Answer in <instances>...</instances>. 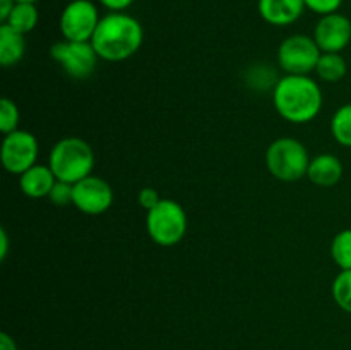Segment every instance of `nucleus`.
Listing matches in <instances>:
<instances>
[{"label": "nucleus", "instance_id": "f257e3e1", "mask_svg": "<svg viewBox=\"0 0 351 350\" xmlns=\"http://www.w3.org/2000/svg\"><path fill=\"white\" fill-rule=\"evenodd\" d=\"M144 40V30L136 17L125 12H110L101 17L91 45L99 58L122 62L139 51Z\"/></svg>", "mask_w": 351, "mask_h": 350}, {"label": "nucleus", "instance_id": "f03ea898", "mask_svg": "<svg viewBox=\"0 0 351 350\" xmlns=\"http://www.w3.org/2000/svg\"><path fill=\"white\" fill-rule=\"evenodd\" d=\"M273 102L276 112L291 124H307L322 108V93L308 75L287 74L274 86Z\"/></svg>", "mask_w": 351, "mask_h": 350}, {"label": "nucleus", "instance_id": "7ed1b4c3", "mask_svg": "<svg viewBox=\"0 0 351 350\" xmlns=\"http://www.w3.org/2000/svg\"><path fill=\"white\" fill-rule=\"evenodd\" d=\"M48 165L57 180L77 184L82 178L93 175L95 153L93 148L81 137H65L51 148Z\"/></svg>", "mask_w": 351, "mask_h": 350}, {"label": "nucleus", "instance_id": "20e7f679", "mask_svg": "<svg viewBox=\"0 0 351 350\" xmlns=\"http://www.w3.org/2000/svg\"><path fill=\"white\" fill-rule=\"evenodd\" d=\"M311 160L304 144L293 137H280L266 151L267 170L274 178L283 182H295L305 177Z\"/></svg>", "mask_w": 351, "mask_h": 350}, {"label": "nucleus", "instance_id": "39448f33", "mask_svg": "<svg viewBox=\"0 0 351 350\" xmlns=\"http://www.w3.org/2000/svg\"><path fill=\"white\" fill-rule=\"evenodd\" d=\"M146 230L158 246H177L187 232L185 209L173 199H161L156 208L147 211Z\"/></svg>", "mask_w": 351, "mask_h": 350}, {"label": "nucleus", "instance_id": "423d86ee", "mask_svg": "<svg viewBox=\"0 0 351 350\" xmlns=\"http://www.w3.org/2000/svg\"><path fill=\"white\" fill-rule=\"evenodd\" d=\"M322 51L314 38L307 34H291L278 48V64L287 74L308 75L315 71Z\"/></svg>", "mask_w": 351, "mask_h": 350}, {"label": "nucleus", "instance_id": "0eeeda50", "mask_svg": "<svg viewBox=\"0 0 351 350\" xmlns=\"http://www.w3.org/2000/svg\"><path fill=\"white\" fill-rule=\"evenodd\" d=\"M50 57L53 58L65 74L74 79H86L95 72L98 54L91 41L62 40L51 45Z\"/></svg>", "mask_w": 351, "mask_h": 350}, {"label": "nucleus", "instance_id": "6e6552de", "mask_svg": "<svg viewBox=\"0 0 351 350\" xmlns=\"http://www.w3.org/2000/svg\"><path fill=\"white\" fill-rule=\"evenodd\" d=\"M99 21L98 7L91 0H72L60 14V33L69 41H91Z\"/></svg>", "mask_w": 351, "mask_h": 350}, {"label": "nucleus", "instance_id": "1a4fd4ad", "mask_svg": "<svg viewBox=\"0 0 351 350\" xmlns=\"http://www.w3.org/2000/svg\"><path fill=\"white\" fill-rule=\"evenodd\" d=\"M2 165L9 174L21 175L36 165L38 158V141L27 130H14L3 136L2 148H0Z\"/></svg>", "mask_w": 351, "mask_h": 350}, {"label": "nucleus", "instance_id": "9d476101", "mask_svg": "<svg viewBox=\"0 0 351 350\" xmlns=\"http://www.w3.org/2000/svg\"><path fill=\"white\" fill-rule=\"evenodd\" d=\"M113 202V191L106 180L96 175L82 178L74 184L72 205L86 215H101Z\"/></svg>", "mask_w": 351, "mask_h": 350}, {"label": "nucleus", "instance_id": "9b49d317", "mask_svg": "<svg viewBox=\"0 0 351 350\" xmlns=\"http://www.w3.org/2000/svg\"><path fill=\"white\" fill-rule=\"evenodd\" d=\"M312 38L322 54H339L351 41V21L339 12L322 16Z\"/></svg>", "mask_w": 351, "mask_h": 350}, {"label": "nucleus", "instance_id": "f8f14e48", "mask_svg": "<svg viewBox=\"0 0 351 350\" xmlns=\"http://www.w3.org/2000/svg\"><path fill=\"white\" fill-rule=\"evenodd\" d=\"M261 17L273 26H288L302 17L305 10L304 0H259Z\"/></svg>", "mask_w": 351, "mask_h": 350}, {"label": "nucleus", "instance_id": "ddd939ff", "mask_svg": "<svg viewBox=\"0 0 351 350\" xmlns=\"http://www.w3.org/2000/svg\"><path fill=\"white\" fill-rule=\"evenodd\" d=\"M57 177L51 172L50 165H33L24 174L19 175V187L24 196L33 199L48 198L53 189Z\"/></svg>", "mask_w": 351, "mask_h": 350}, {"label": "nucleus", "instance_id": "4468645a", "mask_svg": "<svg viewBox=\"0 0 351 350\" xmlns=\"http://www.w3.org/2000/svg\"><path fill=\"white\" fill-rule=\"evenodd\" d=\"M307 177L312 184L319 185V187H332L343 177L341 160L329 153L319 154L311 160Z\"/></svg>", "mask_w": 351, "mask_h": 350}, {"label": "nucleus", "instance_id": "2eb2a0df", "mask_svg": "<svg viewBox=\"0 0 351 350\" xmlns=\"http://www.w3.org/2000/svg\"><path fill=\"white\" fill-rule=\"evenodd\" d=\"M26 51V40L24 34L12 30L7 24L0 26V64L3 67H12L19 64Z\"/></svg>", "mask_w": 351, "mask_h": 350}, {"label": "nucleus", "instance_id": "dca6fc26", "mask_svg": "<svg viewBox=\"0 0 351 350\" xmlns=\"http://www.w3.org/2000/svg\"><path fill=\"white\" fill-rule=\"evenodd\" d=\"M38 19H40V12L36 9V3H16L5 23L2 24H7L12 30L26 34L36 27Z\"/></svg>", "mask_w": 351, "mask_h": 350}, {"label": "nucleus", "instance_id": "f3484780", "mask_svg": "<svg viewBox=\"0 0 351 350\" xmlns=\"http://www.w3.org/2000/svg\"><path fill=\"white\" fill-rule=\"evenodd\" d=\"M348 65L341 54H322L315 67V74L326 82H338L346 75Z\"/></svg>", "mask_w": 351, "mask_h": 350}, {"label": "nucleus", "instance_id": "a211bd4d", "mask_svg": "<svg viewBox=\"0 0 351 350\" xmlns=\"http://www.w3.org/2000/svg\"><path fill=\"white\" fill-rule=\"evenodd\" d=\"M331 132L341 146L351 148V103L336 110L331 119Z\"/></svg>", "mask_w": 351, "mask_h": 350}, {"label": "nucleus", "instance_id": "6ab92c4d", "mask_svg": "<svg viewBox=\"0 0 351 350\" xmlns=\"http://www.w3.org/2000/svg\"><path fill=\"white\" fill-rule=\"evenodd\" d=\"M331 256L341 270H351V229L336 233L331 242Z\"/></svg>", "mask_w": 351, "mask_h": 350}, {"label": "nucleus", "instance_id": "aec40b11", "mask_svg": "<svg viewBox=\"0 0 351 350\" xmlns=\"http://www.w3.org/2000/svg\"><path fill=\"white\" fill-rule=\"evenodd\" d=\"M332 299L343 311L351 314V270H341L335 278Z\"/></svg>", "mask_w": 351, "mask_h": 350}, {"label": "nucleus", "instance_id": "412c9836", "mask_svg": "<svg viewBox=\"0 0 351 350\" xmlns=\"http://www.w3.org/2000/svg\"><path fill=\"white\" fill-rule=\"evenodd\" d=\"M19 119V108H17L16 103L9 98L0 100V130H2L3 136L17 130Z\"/></svg>", "mask_w": 351, "mask_h": 350}, {"label": "nucleus", "instance_id": "4be33fe9", "mask_svg": "<svg viewBox=\"0 0 351 350\" xmlns=\"http://www.w3.org/2000/svg\"><path fill=\"white\" fill-rule=\"evenodd\" d=\"M72 198H74V184H69V182L64 180L55 182L53 189L48 194V199L55 206L72 205Z\"/></svg>", "mask_w": 351, "mask_h": 350}, {"label": "nucleus", "instance_id": "5701e85b", "mask_svg": "<svg viewBox=\"0 0 351 350\" xmlns=\"http://www.w3.org/2000/svg\"><path fill=\"white\" fill-rule=\"evenodd\" d=\"M305 9L319 14V16H328V14L338 12L343 0H304Z\"/></svg>", "mask_w": 351, "mask_h": 350}, {"label": "nucleus", "instance_id": "b1692460", "mask_svg": "<svg viewBox=\"0 0 351 350\" xmlns=\"http://www.w3.org/2000/svg\"><path fill=\"white\" fill-rule=\"evenodd\" d=\"M137 201H139V205L143 206L146 211H149V209L156 208V206L160 205L161 196H160V192L156 191V189L143 187L139 191V194H137Z\"/></svg>", "mask_w": 351, "mask_h": 350}, {"label": "nucleus", "instance_id": "393cba45", "mask_svg": "<svg viewBox=\"0 0 351 350\" xmlns=\"http://www.w3.org/2000/svg\"><path fill=\"white\" fill-rule=\"evenodd\" d=\"M103 7H106L112 12H123L134 3V0H98Z\"/></svg>", "mask_w": 351, "mask_h": 350}, {"label": "nucleus", "instance_id": "a878e982", "mask_svg": "<svg viewBox=\"0 0 351 350\" xmlns=\"http://www.w3.org/2000/svg\"><path fill=\"white\" fill-rule=\"evenodd\" d=\"M16 3H17L16 0H0V21H2V23H5L7 17H9V14L12 12Z\"/></svg>", "mask_w": 351, "mask_h": 350}, {"label": "nucleus", "instance_id": "bb28decb", "mask_svg": "<svg viewBox=\"0 0 351 350\" xmlns=\"http://www.w3.org/2000/svg\"><path fill=\"white\" fill-rule=\"evenodd\" d=\"M7 250H9V235H7V230H0V259H5Z\"/></svg>", "mask_w": 351, "mask_h": 350}, {"label": "nucleus", "instance_id": "cd10ccee", "mask_svg": "<svg viewBox=\"0 0 351 350\" xmlns=\"http://www.w3.org/2000/svg\"><path fill=\"white\" fill-rule=\"evenodd\" d=\"M0 350H17L16 342L7 333H0Z\"/></svg>", "mask_w": 351, "mask_h": 350}, {"label": "nucleus", "instance_id": "c85d7f7f", "mask_svg": "<svg viewBox=\"0 0 351 350\" xmlns=\"http://www.w3.org/2000/svg\"><path fill=\"white\" fill-rule=\"evenodd\" d=\"M17 3H36L38 0H16Z\"/></svg>", "mask_w": 351, "mask_h": 350}]
</instances>
